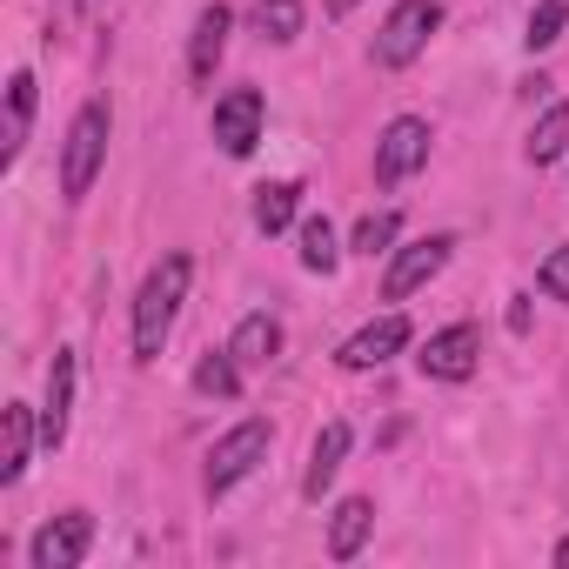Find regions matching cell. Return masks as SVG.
<instances>
[{
    "mask_svg": "<svg viewBox=\"0 0 569 569\" xmlns=\"http://www.w3.org/2000/svg\"><path fill=\"white\" fill-rule=\"evenodd\" d=\"M188 296V254H168L148 268L141 296H134V362H154L168 349V329H174V309Z\"/></svg>",
    "mask_w": 569,
    "mask_h": 569,
    "instance_id": "obj_1",
    "label": "cell"
},
{
    "mask_svg": "<svg viewBox=\"0 0 569 569\" xmlns=\"http://www.w3.org/2000/svg\"><path fill=\"white\" fill-rule=\"evenodd\" d=\"M101 154H108V101H88L68 128V154H61V194L81 201L101 174Z\"/></svg>",
    "mask_w": 569,
    "mask_h": 569,
    "instance_id": "obj_2",
    "label": "cell"
},
{
    "mask_svg": "<svg viewBox=\"0 0 569 569\" xmlns=\"http://www.w3.org/2000/svg\"><path fill=\"white\" fill-rule=\"evenodd\" d=\"M436 28H442V0H396L389 21H382V34H376V61L382 68H409L429 48Z\"/></svg>",
    "mask_w": 569,
    "mask_h": 569,
    "instance_id": "obj_3",
    "label": "cell"
},
{
    "mask_svg": "<svg viewBox=\"0 0 569 569\" xmlns=\"http://www.w3.org/2000/svg\"><path fill=\"white\" fill-rule=\"evenodd\" d=\"M268 442H274V429H268L261 416L234 422V429L214 442V456H208V496H228L241 476H254V462H268Z\"/></svg>",
    "mask_w": 569,
    "mask_h": 569,
    "instance_id": "obj_4",
    "label": "cell"
},
{
    "mask_svg": "<svg viewBox=\"0 0 569 569\" xmlns=\"http://www.w3.org/2000/svg\"><path fill=\"white\" fill-rule=\"evenodd\" d=\"M429 121H416V114H402V121H389L382 128V141H376V181H409L422 161H429Z\"/></svg>",
    "mask_w": 569,
    "mask_h": 569,
    "instance_id": "obj_5",
    "label": "cell"
},
{
    "mask_svg": "<svg viewBox=\"0 0 569 569\" xmlns=\"http://www.w3.org/2000/svg\"><path fill=\"white\" fill-rule=\"evenodd\" d=\"M476 356H482V336H476L469 322H456V329H442V336L422 342V376H436V382H469V376H476Z\"/></svg>",
    "mask_w": 569,
    "mask_h": 569,
    "instance_id": "obj_6",
    "label": "cell"
},
{
    "mask_svg": "<svg viewBox=\"0 0 569 569\" xmlns=\"http://www.w3.org/2000/svg\"><path fill=\"white\" fill-rule=\"evenodd\" d=\"M88 542H94V516H81V509H68V516H54L41 536H34V569H74L81 556H88Z\"/></svg>",
    "mask_w": 569,
    "mask_h": 569,
    "instance_id": "obj_7",
    "label": "cell"
},
{
    "mask_svg": "<svg viewBox=\"0 0 569 569\" xmlns=\"http://www.w3.org/2000/svg\"><path fill=\"white\" fill-rule=\"evenodd\" d=\"M261 141V94L254 88H234L214 101V148L221 154H248Z\"/></svg>",
    "mask_w": 569,
    "mask_h": 569,
    "instance_id": "obj_8",
    "label": "cell"
},
{
    "mask_svg": "<svg viewBox=\"0 0 569 569\" xmlns=\"http://www.w3.org/2000/svg\"><path fill=\"white\" fill-rule=\"evenodd\" d=\"M449 248H456L449 234H429V241H409V248H402V254L389 261V281H382V296H389V302H402V296H416V289H422V281H429V274H436V268L449 261Z\"/></svg>",
    "mask_w": 569,
    "mask_h": 569,
    "instance_id": "obj_9",
    "label": "cell"
},
{
    "mask_svg": "<svg viewBox=\"0 0 569 569\" xmlns=\"http://www.w3.org/2000/svg\"><path fill=\"white\" fill-rule=\"evenodd\" d=\"M402 342H409V316H396V309H389V316H376L362 336H349L336 362H342V369H382Z\"/></svg>",
    "mask_w": 569,
    "mask_h": 569,
    "instance_id": "obj_10",
    "label": "cell"
},
{
    "mask_svg": "<svg viewBox=\"0 0 569 569\" xmlns=\"http://www.w3.org/2000/svg\"><path fill=\"white\" fill-rule=\"evenodd\" d=\"M68 409H74V349H54L48 402H41V442H48V449H61V442H68Z\"/></svg>",
    "mask_w": 569,
    "mask_h": 569,
    "instance_id": "obj_11",
    "label": "cell"
},
{
    "mask_svg": "<svg viewBox=\"0 0 569 569\" xmlns=\"http://www.w3.org/2000/svg\"><path fill=\"white\" fill-rule=\"evenodd\" d=\"M34 436H41V422H34L28 402H8V409H0V482H21Z\"/></svg>",
    "mask_w": 569,
    "mask_h": 569,
    "instance_id": "obj_12",
    "label": "cell"
},
{
    "mask_svg": "<svg viewBox=\"0 0 569 569\" xmlns=\"http://www.w3.org/2000/svg\"><path fill=\"white\" fill-rule=\"evenodd\" d=\"M228 28H234V14L221 8H201V21H194V48H188V74L194 81H214V61H221V48H228Z\"/></svg>",
    "mask_w": 569,
    "mask_h": 569,
    "instance_id": "obj_13",
    "label": "cell"
},
{
    "mask_svg": "<svg viewBox=\"0 0 569 569\" xmlns=\"http://www.w3.org/2000/svg\"><path fill=\"white\" fill-rule=\"evenodd\" d=\"M349 422H329L322 436H316V449H309V476H302V496L309 502H322V489L336 482V469H342V456H349Z\"/></svg>",
    "mask_w": 569,
    "mask_h": 569,
    "instance_id": "obj_14",
    "label": "cell"
},
{
    "mask_svg": "<svg viewBox=\"0 0 569 569\" xmlns=\"http://www.w3.org/2000/svg\"><path fill=\"white\" fill-rule=\"evenodd\" d=\"M228 356H234L241 369H268V362L281 356V322H274V316H241V329H234Z\"/></svg>",
    "mask_w": 569,
    "mask_h": 569,
    "instance_id": "obj_15",
    "label": "cell"
},
{
    "mask_svg": "<svg viewBox=\"0 0 569 569\" xmlns=\"http://www.w3.org/2000/svg\"><path fill=\"white\" fill-rule=\"evenodd\" d=\"M369 522H376L369 496H349V502L336 509V522H329V556H336V562H349V556L369 542Z\"/></svg>",
    "mask_w": 569,
    "mask_h": 569,
    "instance_id": "obj_16",
    "label": "cell"
},
{
    "mask_svg": "<svg viewBox=\"0 0 569 569\" xmlns=\"http://www.w3.org/2000/svg\"><path fill=\"white\" fill-rule=\"evenodd\" d=\"M296 208H302V188H296V181L254 188V228H261V234H281V228L296 221Z\"/></svg>",
    "mask_w": 569,
    "mask_h": 569,
    "instance_id": "obj_17",
    "label": "cell"
},
{
    "mask_svg": "<svg viewBox=\"0 0 569 569\" xmlns=\"http://www.w3.org/2000/svg\"><path fill=\"white\" fill-rule=\"evenodd\" d=\"M562 148H569V101H556V108L529 128V161H536V168H549Z\"/></svg>",
    "mask_w": 569,
    "mask_h": 569,
    "instance_id": "obj_18",
    "label": "cell"
},
{
    "mask_svg": "<svg viewBox=\"0 0 569 569\" xmlns=\"http://www.w3.org/2000/svg\"><path fill=\"white\" fill-rule=\"evenodd\" d=\"M336 261H342V248H336V228H329V214H309V221H302V268H316V274H336Z\"/></svg>",
    "mask_w": 569,
    "mask_h": 569,
    "instance_id": "obj_19",
    "label": "cell"
},
{
    "mask_svg": "<svg viewBox=\"0 0 569 569\" xmlns=\"http://www.w3.org/2000/svg\"><path fill=\"white\" fill-rule=\"evenodd\" d=\"M254 28H261V41H296L302 34V0H254Z\"/></svg>",
    "mask_w": 569,
    "mask_h": 569,
    "instance_id": "obj_20",
    "label": "cell"
},
{
    "mask_svg": "<svg viewBox=\"0 0 569 569\" xmlns=\"http://www.w3.org/2000/svg\"><path fill=\"white\" fill-rule=\"evenodd\" d=\"M194 389H201V396H214V402H234V396H241V362H234L228 349H221V356H208V362L194 369Z\"/></svg>",
    "mask_w": 569,
    "mask_h": 569,
    "instance_id": "obj_21",
    "label": "cell"
},
{
    "mask_svg": "<svg viewBox=\"0 0 569 569\" xmlns=\"http://www.w3.org/2000/svg\"><path fill=\"white\" fill-rule=\"evenodd\" d=\"M562 28H569V0H542V8L529 14V54H542V48H556L562 41Z\"/></svg>",
    "mask_w": 569,
    "mask_h": 569,
    "instance_id": "obj_22",
    "label": "cell"
},
{
    "mask_svg": "<svg viewBox=\"0 0 569 569\" xmlns=\"http://www.w3.org/2000/svg\"><path fill=\"white\" fill-rule=\"evenodd\" d=\"M396 228H402V221H396L389 208H382V214H362V228H356V248H362V254H382V248L396 241Z\"/></svg>",
    "mask_w": 569,
    "mask_h": 569,
    "instance_id": "obj_23",
    "label": "cell"
},
{
    "mask_svg": "<svg viewBox=\"0 0 569 569\" xmlns=\"http://www.w3.org/2000/svg\"><path fill=\"white\" fill-rule=\"evenodd\" d=\"M536 281H542L556 302H569V248H556V254L542 261V274H536Z\"/></svg>",
    "mask_w": 569,
    "mask_h": 569,
    "instance_id": "obj_24",
    "label": "cell"
},
{
    "mask_svg": "<svg viewBox=\"0 0 569 569\" xmlns=\"http://www.w3.org/2000/svg\"><path fill=\"white\" fill-rule=\"evenodd\" d=\"M8 108H14V134H21V128H28V114H34V74H14Z\"/></svg>",
    "mask_w": 569,
    "mask_h": 569,
    "instance_id": "obj_25",
    "label": "cell"
},
{
    "mask_svg": "<svg viewBox=\"0 0 569 569\" xmlns=\"http://www.w3.org/2000/svg\"><path fill=\"white\" fill-rule=\"evenodd\" d=\"M556 569H569V536H562V542H556Z\"/></svg>",
    "mask_w": 569,
    "mask_h": 569,
    "instance_id": "obj_26",
    "label": "cell"
},
{
    "mask_svg": "<svg viewBox=\"0 0 569 569\" xmlns=\"http://www.w3.org/2000/svg\"><path fill=\"white\" fill-rule=\"evenodd\" d=\"M349 8H356V0H329V14H349Z\"/></svg>",
    "mask_w": 569,
    "mask_h": 569,
    "instance_id": "obj_27",
    "label": "cell"
}]
</instances>
